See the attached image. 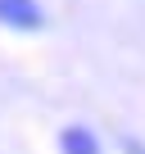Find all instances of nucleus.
<instances>
[{
    "mask_svg": "<svg viewBox=\"0 0 145 154\" xmlns=\"http://www.w3.org/2000/svg\"><path fill=\"white\" fill-rule=\"evenodd\" d=\"M0 23H9V27H41V9L32 0H0Z\"/></svg>",
    "mask_w": 145,
    "mask_h": 154,
    "instance_id": "obj_1",
    "label": "nucleus"
},
{
    "mask_svg": "<svg viewBox=\"0 0 145 154\" xmlns=\"http://www.w3.org/2000/svg\"><path fill=\"white\" fill-rule=\"evenodd\" d=\"M63 154H100V145H95V136H91V131L68 127V131H63Z\"/></svg>",
    "mask_w": 145,
    "mask_h": 154,
    "instance_id": "obj_2",
    "label": "nucleus"
}]
</instances>
